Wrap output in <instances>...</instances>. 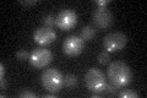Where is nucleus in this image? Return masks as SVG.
Wrapping results in <instances>:
<instances>
[{"label":"nucleus","mask_w":147,"mask_h":98,"mask_svg":"<svg viewBox=\"0 0 147 98\" xmlns=\"http://www.w3.org/2000/svg\"><path fill=\"white\" fill-rule=\"evenodd\" d=\"M5 86H6L5 78H4V77H1V90H5Z\"/></svg>","instance_id":"21"},{"label":"nucleus","mask_w":147,"mask_h":98,"mask_svg":"<svg viewBox=\"0 0 147 98\" xmlns=\"http://www.w3.org/2000/svg\"><path fill=\"white\" fill-rule=\"evenodd\" d=\"M53 54L45 48H37L30 54V63L36 69H43L52 63Z\"/></svg>","instance_id":"5"},{"label":"nucleus","mask_w":147,"mask_h":98,"mask_svg":"<svg viewBox=\"0 0 147 98\" xmlns=\"http://www.w3.org/2000/svg\"><path fill=\"white\" fill-rule=\"evenodd\" d=\"M64 85L67 88H72L77 85V77L75 75H66L64 77Z\"/></svg>","instance_id":"11"},{"label":"nucleus","mask_w":147,"mask_h":98,"mask_svg":"<svg viewBox=\"0 0 147 98\" xmlns=\"http://www.w3.org/2000/svg\"><path fill=\"white\" fill-rule=\"evenodd\" d=\"M20 97H22V98H34L36 97V95L33 92H31V91H24L22 93H20Z\"/></svg>","instance_id":"17"},{"label":"nucleus","mask_w":147,"mask_h":98,"mask_svg":"<svg viewBox=\"0 0 147 98\" xmlns=\"http://www.w3.org/2000/svg\"><path fill=\"white\" fill-rule=\"evenodd\" d=\"M55 38H57V33L54 32V30L45 26L37 28L33 33V39L39 45H48L50 43H53Z\"/></svg>","instance_id":"9"},{"label":"nucleus","mask_w":147,"mask_h":98,"mask_svg":"<svg viewBox=\"0 0 147 98\" xmlns=\"http://www.w3.org/2000/svg\"><path fill=\"white\" fill-rule=\"evenodd\" d=\"M0 75H1V77H4V75H5V66H4V64L0 65Z\"/></svg>","instance_id":"20"},{"label":"nucleus","mask_w":147,"mask_h":98,"mask_svg":"<svg viewBox=\"0 0 147 98\" xmlns=\"http://www.w3.org/2000/svg\"><path fill=\"white\" fill-rule=\"evenodd\" d=\"M42 21H43V23H44L45 27H50V28H52V27L55 25V17H54L53 15H47V16H44Z\"/></svg>","instance_id":"13"},{"label":"nucleus","mask_w":147,"mask_h":98,"mask_svg":"<svg viewBox=\"0 0 147 98\" xmlns=\"http://www.w3.org/2000/svg\"><path fill=\"white\" fill-rule=\"evenodd\" d=\"M96 36V28L93 26H86L81 30V34L80 37L84 41H91L93 37Z\"/></svg>","instance_id":"10"},{"label":"nucleus","mask_w":147,"mask_h":98,"mask_svg":"<svg viewBox=\"0 0 147 98\" xmlns=\"http://www.w3.org/2000/svg\"><path fill=\"white\" fill-rule=\"evenodd\" d=\"M117 90H118V87L115 85H113L112 82L110 83H107V87H105V90L104 91H107L108 93H110V95H115L117 93Z\"/></svg>","instance_id":"16"},{"label":"nucleus","mask_w":147,"mask_h":98,"mask_svg":"<svg viewBox=\"0 0 147 98\" xmlns=\"http://www.w3.org/2000/svg\"><path fill=\"white\" fill-rule=\"evenodd\" d=\"M92 17H93V22L96 23V26L103 30L110 27L113 23V15L107 7H97Z\"/></svg>","instance_id":"8"},{"label":"nucleus","mask_w":147,"mask_h":98,"mask_svg":"<svg viewBox=\"0 0 147 98\" xmlns=\"http://www.w3.org/2000/svg\"><path fill=\"white\" fill-rule=\"evenodd\" d=\"M108 77L113 85L119 87H125L132 80V71L125 63L113 62L108 68Z\"/></svg>","instance_id":"1"},{"label":"nucleus","mask_w":147,"mask_h":98,"mask_svg":"<svg viewBox=\"0 0 147 98\" xmlns=\"http://www.w3.org/2000/svg\"><path fill=\"white\" fill-rule=\"evenodd\" d=\"M40 81H42V85L45 90L52 93L60 91L64 85V77L61 72L54 68L44 70V72L40 76Z\"/></svg>","instance_id":"2"},{"label":"nucleus","mask_w":147,"mask_h":98,"mask_svg":"<svg viewBox=\"0 0 147 98\" xmlns=\"http://www.w3.org/2000/svg\"><path fill=\"white\" fill-rule=\"evenodd\" d=\"M20 3L22 4V5H34V4H37L36 0H25V1H22L21 0Z\"/></svg>","instance_id":"19"},{"label":"nucleus","mask_w":147,"mask_h":98,"mask_svg":"<svg viewBox=\"0 0 147 98\" xmlns=\"http://www.w3.org/2000/svg\"><path fill=\"white\" fill-rule=\"evenodd\" d=\"M96 4L98 5V7H105L107 6V4H108V0H97Z\"/></svg>","instance_id":"18"},{"label":"nucleus","mask_w":147,"mask_h":98,"mask_svg":"<svg viewBox=\"0 0 147 98\" xmlns=\"http://www.w3.org/2000/svg\"><path fill=\"white\" fill-rule=\"evenodd\" d=\"M127 38L121 32L109 33L103 38V45L107 49V52H119V50L125 48Z\"/></svg>","instance_id":"4"},{"label":"nucleus","mask_w":147,"mask_h":98,"mask_svg":"<svg viewBox=\"0 0 147 98\" xmlns=\"http://www.w3.org/2000/svg\"><path fill=\"white\" fill-rule=\"evenodd\" d=\"M85 49V41L80 36H69L63 43L64 53L69 57H77Z\"/></svg>","instance_id":"6"},{"label":"nucleus","mask_w":147,"mask_h":98,"mask_svg":"<svg viewBox=\"0 0 147 98\" xmlns=\"http://www.w3.org/2000/svg\"><path fill=\"white\" fill-rule=\"evenodd\" d=\"M16 57H17L18 60H21V62H24V60H26V59H30L28 58V53H27L25 49L18 50V52L16 53Z\"/></svg>","instance_id":"15"},{"label":"nucleus","mask_w":147,"mask_h":98,"mask_svg":"<svg viewBox=\"0 0 147 98\" xmlns=\"http://www.w3.org/2000/svg\"><path fill=\"white\" fill-rule=\"evenodd\" d=\"M77 23V15L71 9H64L55 17V25L63 31H69Z\"/></svg>","instance_id":"7"},{"label":"nucleus","mask_w":147,"mask_h":98,"mask_svg":"<svg viewBox=\"0 0 147 98\" xmlns=\"http://www.w3.org/2000/svg\"><path fill=\"white\" fill-rule=\"evenodd\" d=\"M110 59V55H109V52L104 50V52H100L99 55H98V63L99 64H105Z\"/></svg>","instance_id":"14"},{"label":"nucleus","mask_w":147,"mask_h":98,"mask_svg":"<svg viewBox=\"0 0 147 98\" xmlns=\"http://www.w3.org/2000/svg\"><path fill=\"white\" fill-rule=\"evenodd\" d=\"M85 83L90 91L94 93H102L107 87V80L103 72L98 69H90L85 75Z\"/></svg>","instance_id":"3"},{"label":"nucleus","mask_w":147,"mask_h":98,"mask_svg":"<svg viewBox=\"0 0 147 98\" xmlns=\"http://www.w3.org/2000/svg\"><path fill=\"white\" fill-rule=\"evenodd\" d=\"M119 97L121 98H139V93L131 90H124L119 93Z\"/></svg>","instance_id":"12"},{"label":"nucleus","mask_w":147,"mask_h":98,"mask_svg":"<svg viewBox=\"0 0 147 98\" xmlns=\"http://www.w3.org/2000/svg\"><path fill=\"white\" fill-rule=\"evenodd\" d=\"M53 97H55L54 95H45L44 96V98H53Z\"/></svg>","instance_id":"22"}]
</instances>
